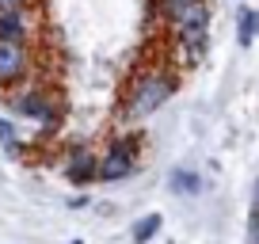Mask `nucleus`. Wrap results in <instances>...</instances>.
Here are the masks:
<instances>
[{"label": "nucleus", "instance_id": "1", "mask_svg": "<svg viewBox=\"0 0 259 244\" xmlns=\"http://www.w3.org/2000/svg\"><path fill=\"white\" fill-rule=\"evenodd\" d=\"M179 88V76L171 69H149V73L134 76V84L122 96V118L126 122H141L149 114H156Z\"/></svg>", "mask_w": 259, "mask_h": 244}, {"label": "nucleus", "instance_id": "2", "mask_svg": "<svg viewBox=\"0 0 259 244\" xmlns=\"http://www.w3.org/2000/svg\"><path fill=\"white\" fill-rule=\"evenodd\" d=\"M134 153H138V138L111 141V149L99 156V183H122V179L134 176V168H138Z\"/></svg>", "mask_w": 259, "mask_h": 244}, {"label": "nucleus", "instance_id": "3", "mask_svg": "<svg viewBox=\"0 0 259 244\" xmlns=\"http://www.w3.org/2000/svg\"><path fill=\"white\" fill-rule=\"evenodd\" d=\"M16 111L23 114V118H34L46 134H54L57 126H61V107L54 103V96L42 88H23L16 99Z\"/></svg>", "mask_w": 259, "mask_h": 244}, {"label": "nucleus", "instance_id": "4", "mask_svg": "<svg viewBox=\"0 0 259 244\" xmlns=\"http://www.w3.org/2000/svg\"><path fill=\"white\" fill-rule=\"evenodd\" d=\"M31 73V46L0 38V88H12Z\"/></svg>", "mask_w": 259, "mask_h": 244}, {"label": "nucleus", "instance_id": "5", "mask_svg": "<svg viewBox=\"0 0 259 244\" xmlns=\"http://www.w3.org/2000/svg\"><path fill=\"white\" fill-rule=\"evenodd\" d=\"M65 179L73 183V187H88L99 179V156L92 149H73L69 160H65Z\"/></svg>", "mask_w": 259, "mask_h": 244}, {"label": "nucleus", "instance_id": "6", "mask_svg": "<svg viewBox=\"0 0 259 244\" xmlns=\"http://www.w3.org/2000/svg\"><path fill=\"white\" fill-rule=\"evenodd\" d=\"M0 38H12V42H27V38H31V16H27V12H12V8H0Z\"/></svg>", "mask_w": 259, "mask_h": 244}, {"label": "nucleus", "instance_id": "7", "mask_svg": "<svg viewBox=\"0 0 259 244\" xmlns=\"http://www.w3.org/2000/svg\"><path fill=\"white\" fill-rule=\"evenodd\" d=\"M160 229H164V218H160V214H145V218L134 221V229H130V240H134V244H149L156 233H160Z\"/></svg>", "mask_w": 259, "mask_h": 244}, {"label": "nucleus", "instance_id": "8", "mask_svg": "<svg viewBox=\"0 0 259 244\" xmlns=\"http://www.w3.org/2000/svg\"><path fill=\"white\" fill-rule=\"evenodd\" d=\"M168 187L176 191V195H198V191H202V179L194 176L191 168H176L168 176Z\"/></svg>", "mask_w": 259, "mask_h": 244}, {"label": "nucleus", "instance_id": "9", "mask_svg": "<svg viewBox=\"0 0 259 244\" xmlns=\"http://www.w3.org/2000/svg\"><path fill=\"white\" fill-rule=\"evenodd\" d=\"M156 4H160L164 19H168V27H171V23H179L183 16H191L194 8H202L206 0H156Z\"/></svg>", "mask_w": 259, "mask_h": 244}, {"label": "nucleus", "instance_id": "10", "mask_svg": "<svg viewBox=\"0 0 259 244\" xmlns=\"http://www.w3.org/2000/svg\"><path fill=\"white\" fill-rule=\"evenodd\" d=\"M255 34H259V12L240 8V19H236V42H240V46H251Z\"/></svg>", "mask_w": 259, "mask_h": 244}, {"label": "nucleus", "instance_id": "11", "mask_svg": "<svg viewBox=\"0 0 259 244\" xmlns=\"http://www.w3.org/2000/svg\"><path fill=\"white\" fill-rule=\"evenodd\" d=\"M0 145H4V153H8V156H19V153H23L19 126H16L12 118H0Z\"/></svg>", "mask_w": 259, "mask_h": 244}, {"label": "nucleus", "instance_id": "12", "mask_svg": "<svg viewBox=\"0 0 259 244\" xmlns=\"http://www.w3.org/2000/svg\"><path fill=\"white\" fill-rule=\"evenodd\" d=\"M248 244H259V210H251V221H248Z\"/></svg>", "mask_w": 259, "mask_h": 244}, {"label": "nucleus", "instance_id": "13", "mask_svg": "<svg viewBox=\"0 0 259 244\" xmlns=\"http://www.w3.org/2000/svg\"><path fill=\"white\" fill-rule=\"evenodd\" d=\"M34 0H0V8H12V12H31Z\"/></svg>", "mask_w": 259, "mask_h": 244}, {"label": "nucleus", "instance_id": "14", "mask_svg": "<svg viewBox=\"0 0 259 244\" xmlns=\"http://www.w3.org/2000/svg\"><path fill=\"white\" fill-rule=\"evenodd\" d=\"M251 210H259V179H255V198H251Z\"/></svg>", "mask_w": 259, "mask_h": 244}, {"label": "nucleus", "instance_id": "15", "mask_svg": "<svg viewBox=\"0 0 259 244\" xmlns=\"http://www.w3.org/2000/svg\"><path fill=\"white\" fill-rule=\"evenodd\" d=\"M69 244H84V240H69Z\"/></svg>", "mask_w": 259, "mask_h": 244}]
</instances>
